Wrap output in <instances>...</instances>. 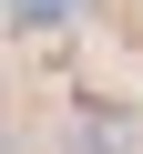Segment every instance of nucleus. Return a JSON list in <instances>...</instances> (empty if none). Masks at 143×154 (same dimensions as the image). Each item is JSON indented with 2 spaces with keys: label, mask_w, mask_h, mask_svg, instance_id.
<instances>
[{
  "label": "nucleus",
  "mask_w": 143,
  "mask_h": 154,
  "mask_svg": "<svg viewBox=\"0 0 143 154\" xmlns=\"http://www.w3.org/2000/svg\"><path fill=\"white\" fill-rule=\"evenodd\" d=\"M72 134H82V154H133V113H82V123H72Z\"/></svg>",
  "instance_id": "1"
},
{
  "label": "nucleus",
  "mask_w": 143,
  "mask_h": 154,
  "mask_svg": "<svg viewBox=\"0 0 143 154\" xmlns=\"http://www.w3.org/2000/svg\"><path fill=\"white\" fill-rule=\"evenodd\" d=\"M21 31H72V0H10Z\"/></svg>",
  "instance_id": "2"
},
{
  "label": "nucleus",
  "mask_w": 143,
  "mask_h": 154,
  "mask_svg": "<svg viewBox=\"0 0 143 154\" xmlns=\"http://www.w3.org/2000/svg\"><path fill=\"white\" fill-rule=\"evenodd\" d=\"M0 154H21V144H10V134H0Z\"/></svg>",
  "instance_id": "3"
}]
</instances>
